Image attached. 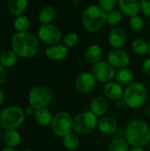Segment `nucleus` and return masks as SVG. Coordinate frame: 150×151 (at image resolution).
<instances>
[{
    "mask_svg": "<svg viewBox=\"0 0 150 151\" xmlns=\"http://www.w3.org/2000/svg\"><path fill=\"white\" fill-rule=\"evenodd\" d=\"M125 138L133 148H142L150 142V127L143 120L134 119L127 125Z\"/></svg>",
    "mask_w": 150,
    "mask_h": 151,
    "instance_id": "f257e3e1",
    "label": "nucleus"
},
{
    "mask_svg": "<svg viewBox=\"0 0 150 151\" xmlns=\"http://www.w3.org/2000/svg\"><path fill=\"white\" fill-rule=\"evenodd\" d=\"M11 47L17 56L21 58H31L39 50L37 38L30 33H16L12 36Z\"/></svg>",
    "mask_w": 150,
    "mask_h": 151,
    "instance_id": "f03ea898",
    "label": "nucleus"
},
{
    "mask_svg": "<svg viewBox=\"0 0 150 151\" xmlns=\"http://www.w3.org/2000/svg\"><path fill=\"white\" fill-rule=\"evenodd\" d=\"M82 24L84 27L89 32L99 31L105 22L106 12L99 6L95 4H91L86 7L82 12Z\"/></svg>",
    "mask_w": 150,
    "mask_h": 151,
    "instance_id": "7ed1b4c3",
    "label": "nucleus"
},
{
    "mask_svg": "<svg viewBox=\"0 0 150 151\" xmlns=\"http://www.w3.org/2000/svg\"><path fill=\"white\" fill-rule=\"evenodd\" d=\"M148 99L147 88L141 82H133L124 91L123 100L125 104L132 109L143 106Z\"/></svg>",
    "mask_w": 150,
    "mask_h": 151,
    "instance_id": "20e7f679",
    "label": "nucleus"
},
{
    "mask_svg": "<svg viewBox=\"0 0 150 151\" xmlns=\"http://www.w3.org/2000/svg\"><path fill=\"white\" fill-rule=\"evenodd\" d=\"M97 116L90 111H82L73 119V129L77 134H88L98 127Z\"/></svg>",
    "mask_w": 150,
    "mask_h": 151,
    "instance_id": "39448f33",
    "label": "nucleus"
},
{
    "mask_svg": "<svg viewBox=\"0 0 150 151\" xmlns=\"http://www.w3.org/2000/svg\"><path fill=\"white\" fill-rule=\"evenodd\" d=\"M25 112L19 106H9L4 108L0 113V121L4 128L15 130L24 121Z\"/></svg>",
    "mask_w": 150,
    "mask_h": 151,
    "instance_id": "423d86ee",
    "label": "nucleus"
},
{
    "mask_svg": "<svg viewBox=\"0 0 150 151\" xmlns=\"http://www.w3.org/2000/svg\"><path fill=\"white\" fill-rule=\"evenodd\" d=\"M54 98V94L50 88L43 85L34 87L28 95L29 105L35 110L45 108Z\"/></svg>",
    "mask_w": 150,
    "mask_h": 151,
    "instance_id": "0eeeda50",
    "label": "nucleus"
},
{
    "mask_svg": "<svg viewBox=\"0 0 150 151\" xmlns=\"http://www.w3.org/2000/svg\"><path fill=\"white\" fill-rule=\"evenodd\" d=\"M51 129L57 136L64 138L72 133L73 129V119L68 112L60 111L53 117Z\"/></svg>",
    "mask_w": 150,
    "mask_h": 151,
    "instance_id": "6e6552de",
    "label": "nucleus"
},
{
    "mask_svg": "<svg viewBox=\"0 0 150 151\" xmlns=\"http://www.w3.org/2000/svg\"><path fill=\"white\" fill-rule=\"evenodd\" d=\"M92 74L95 79L102 83H109L116 75L114 67L106 61H100L92 67Z\"/></svg>",
    "mask_w": 150,
    "mask_h": 151,
    "instance_id": "1a4fd4ad",
    "label": "nucleus"
},
{
    "mask_svg": "<svg viewBox=\"0 0 150 151\" xmlns=\"http://www.w3.org/2000/svg\"><path fill=\"white\" fill-rule=\"evenodd\" d=\"M38 35L40 40L44 43L54 45V44H57V42L60 41L62 33L60 29L55 25L45 24L40 27L38 31Z\"/></svg>",
    "mask_w": 150,
    "mask_h": 151,
    "instance_id": "9d476101",
    "label": "nucleus"
},
{
    "mask_svg": "<svg viewBox=\"0 0 150 151\" xmlns=\"http://www.w3.org/2000/svg\"><path fill=\"white\" fill-rule=\"evenodd\" d=\"M108 63L114 68L124 69L130 64V56L124 50L114 49L108 53Z\"/></svg>",
    "mask_w": 150,
    "mask_h": 151,
    "instance_id": "9b49d317",
    "label": "nucleus"
},
{
    "mask_svg": "<svg viewBox=\"0 0 150 151\" xmlns=\"http://www.w3.org/2000/svg\"><path fill=\"white\" fill-rule=\"evenodd\" d=\"M96 84V80L93 76L92 73L83 72L78 75L75 81V86L77 89L84 94L91 92Z\"/></svg>",
    "mask_w": 150,
    "mask_h": 151,
    "instance_id": "f8f14e48",
    "label": "nucleus"
},
{
    "mask_svg": "<svg viewBox=\"0 0 150 151\" xmlns=\"http://www.w3.org/2000/svg\"><path fill=\"white\" fill-rule=\"evenodd\" d=\"M118 5L120 12L130 18L138 16V13L141 11L140 2L136 0H119Z\"/></svg>",
    "mask_w": 150,
    "mask_h": 151,
    "instance_id": "ddd939ff",
    "label": "nucleus"
},
{
    "mask_svg": "<svg viewBox=\"0 0 150 151\" xmlns=\"http://www.w3.org/2000/svg\"><path fill=\"white\" fill-rule=\"evenodd\" d=\"M110 44L115 49H121L126 45V34L120 27L112 28L108 36Z\"/></svg>",
    "mask_w": 150,
    "mask_h": 151,
    "instance_id": "4468645a",
    "label": "nucleus"
},
{
    "mask_svg": "<svg viewBox=\"0 0 150 151\" xmlns=\"http://www.w3.org/2000/svg\"><path fill=\"white\" fill-rule=\"evenodd\" d=\"M46 56L54 61H59L65 59L67 55H68V50L67 47L65 46V44H54L50 45V47L47 48L46 51Z\"/></svg>",
    "mask_w": 150,
    "mask_h": 151,
    "instance_id": "2eb2a0df",
    "label": "nucleus"
},
{
    "mask_svg": "<svg viewBox=\"0 0 150 151\" xmlns=\"http://www.w3.org/2000/svg\"><path fill=\"white\" fill-rule=\"evenodd\" d=\"M118 127L116 119L111 116H103L98 121V129L103 134H112L115 133Z\"/></svg>",
    "mask_w": 150,
    "mask_h": 151,
    "instance_id": "dca6fc26",
    "label": "nucleus"
},
{
    "mask_svg": "<svg viewBox=\"0 0 150 151\" xmlns=\"http://www.w3.org/2000/svg\"><path fill=\"white\" fill-rule=\"evenodd\" d=\"M109 109V104L105 97L96 96L90 103V111H92L95 116L104 115Z\"/></svg>",
    "mask_w": 150,
    "mask_h": 151,
    "instance_id": "f3484780",
    "label": "nucleus"
},
{
    "mask_svg": "<svg viewBox=\"0 0 150 151\" xmlns=\"http://www.w3.org/2000/svg\"><path fill=\"white\" fill-rule=\"evenodd\" d=\"M104 95L107 98L111 100H119L124 96L122 87L116 81H111L104 86Z\"/></svg>",
    "mask_w": 150,
    "mask_h": 151,
    "instance_id": "a211bd4d",
    "label": "nucleus"
},
{
    "mask_svg": "<svg viewBox=\"0 0 150 151\" xmlns=\"http://www.w3.org/2000/svg\"><path fill=\"white\" fill-rule=\"evenodd\" d=\"M116 77V82L118 83L121 87L122 86H129L133 83L134 74L133 71L129 68H124L118 71V73L115 75Z\"/></svg>",
    "mask_w": 150,
    "mask_h": 151,
    "instance_id": "6ab92c4d",
    "label": "nucleus"
},
{
    "mask_svg": "<svg viewBox=\"0 0 150 151\" xmlns=\"http://www.w3.org/2000/svg\"><path fill=\"white\" fill-rule=\"evenodd\" d=\"M103 58V50L97 44L90 45L86 50V58L91 64H96L102 61Z\"/></svg>",
    "mask_w": 150,
    "mask_h": 151,
    "instance_id": "aec40b11",
    "label": "nucleus"
},
{
    "mask_svg": "<svg viewBox=\"0 0 150 151\" xmlns=\"http://www.w3.org/2000/svg\"><path fill=\"white\" fill-rule=\"evenodd\" d=\"M34 116L35 121L39 125L43 126V127L51 125L53 118H52V115H51L50 111L48 109H46V108L38 109V110L35 111Z\"/></svg>",
    "mask_w": 150,
    "mask_h": 151,
    "instance_id": "412c9836",
    "label": "nucleus"
},
{
    "mask_svg": "<svg viewBox=\"0 0 150 151\" xmlns=\"http://www.w3.org/2000/svg\"><path fill=\"white\" fill-rule=\"evenodd\" d=\"M27 6V2L25 0H10L8 2V9L13 15L19 16L22 14Z\"/></svg>",
    "mask_w": 150,
    "mask_h": 151,
    "instance_id": "4be33fe9",
    "label": "nucleus"
},
{
    "mask_svg": "<svg viewBox=\"0 0 150 151\" xmlns=\"http://www.w3.org/2000/svg\"><path fill=\"white\" fill-rule=\"evenodd\" d=\"M56 15V12L54 8L50 5H47L43 7L40 13H39V19L42 25L45 24H50V22L54 19Z\"/></svg>",
    "mask_w": 150,
    "mask_h": 151,
    "instance_id": "5701e85b",
    "label": "nucleus"
},
{
    "mask_svg": "<svg viewBox=\"0 0 150 151\" xmlns=\"http://www.w3.org/2000/svg\"><path fill=\"white\" fill-rule=\"evenodd\" d=\"M13 27L18 33H25L30 27V20L25 15L17 16L13 21Z\"/></svg>",
    "mask_w": 150,
    "mask_h": 151,
    "instance_id": "b1692460",
    "label": "nucleus"
},
{
    "mask_svg": "<svg viewBox=\"0 0 150 151\" xmlns=\"http://www.w3.org/2000/svg\"><path fill=\"white\" fill-rule=\"evenodd\" d=\"M132 50L135 54L144 56L149 53V43L143 39L137 38L132 42Z\"/></svg>",
    "mask_w": 150,
    "mask_h": 151,
    "instance_id": "393cba45",
    "label": "nucleus"
},
{
    "mask_svg": "<svg viewBox=\"0 0 150 151\" xmlns=\"http://www.w3.org/2000/svg\"><path fill=\"white\" fill-rule=\"evenodd\" d=\"M18 56L13 50H5L0 56V64L3 66L10 67L16 64Z\"/></svg>",
    "mask_w": 150,
    "mask_h": 151,
    "instance_id": "a878e982",
    "label": "nucleus"
},
{
    "mask_svg": "<svg viewBox=\"0 0 150 151\" xmlns=\"http://www.w3.org/2000/svg\"><path fill=\"white\" fill-rule=\"evenodd\" d=\"M4 142L8 147L15 148L20 142V135L16 130H9L4 135Z\"/></svg>",
    "mask_w": 150,
    "mask_h": 151,
    "instance_id": "bb28decb",
    "label": "nucleus"
},
{
    "mask_svg": "<svg viewBox=\"0 0 150 151\" xmlns=\"http://www.w3.org/2000/svg\"><path fill=\"white\" fill-rule=\"evenodd\" d=\"M63 144L64 146L69 150H76L80 144V140H79V137L75 134H67L66 136L64 137V140H63Z\"/></svg>",
    "mask_w": 150,
    "mask_h": 151,
    "instance_id": "cd10ccee",
    "label": "nucleus"
},
{
    "mask_svg": "<svg viewBox=\"0 0 150 151\" xmlns=\"http://www.w3.org/2000/svg\"><path fill=\"white\" fill-rule=\"evenodd\" d=\"M109 151H129V144L126 139L117 138L110 144Z\"/></svg>",
    "mask_w": 150,
    "mask_h": 151,
    "instance_id": "c85d7f7f",
    "label": "nucleus"
},
{
    "mask_svg": "<svg viewBox=\"0 0 150 151\" xmlns=\"http://www.w3.org/2000/svg\"><path fill=\"white\" fill-rule=\"evenodd\" d=\"M129 26L132 28L133 31L134 32H140L141 30H143L144 27H145V22L143 20V19L140 16H135V17H132L129 19Z\"/></svg>",
    "mask_w": 150,
    "mask_h": 151,
    "instance_id": "c756f323",
    "label": "nucleus"
},
{
    "mask_svg": "<svg viewBox=\"0 0 150 151\" xmlns=\"http://www.w3.org/2000/svg\"><path fill=\"white\" fill-rule=\"evenodd\" d=\"M106 19L107 22L111 25H117L122 19V13L120 11L113 10L109 12H106Z\"/></svg>",
    "mask_w": 150,
    "mask_h": 151,
    "instance_id": "7c9ffc66",
    "label": "nucleus"
},
{
    "mask_svg": "<svg viewBox=\"0 0 150 151\" xmlns=\"http://www.w3.org/2000/svg\"><path fill=\"white\" fill-rule=\"evenodd\" d=\"M78 42H79V36L76 33H73V32L67 34L64 38L65 46H66L68 48L74 47L75 45H77Z\"/></svg>",
    "mask_w": 150,
    "mask_h": 151,
    "instance_id": "2f4dec72",
    "label": "nucleus"
},
{
    "mask_svg": "<svg viewBox=\"0 0 150 151\" xmlns=\"http://www.w3.org/2000/svg\"><path fill=\"white\" fill-rule=\"evenodd\" d=\"M117 1L116 0H99L98 1V5L105 12H109L111 11L115 10V7L117 5Z\"/></svg>",
    "mask_w": 150,
    "mask_h": 151,
    "instance_id": "473e14b6",
    "label": "nucleus"
},
{
    "mask_svg": "<svg viewBox=\"0 0 150 151\" xmlns=\"http://www.w3.org/2000/svg\"><path fill=\"white\" fill-rule=\"evenodd\" d=\"M140 7L142 13L150 18V0H141L140 2Z\"/></svg>",
    "mask_w": 150,
    "mask_h": 151,
    "instance_id": "72a5a7b5",
    "label": "nucleus"
},
{
    "mask_svg": "<svg viewBox=\"0 0 150 151\" xmlns=\"http://www.w3.org/2000/svg\"><path fill=\"white\" fill-rule=\"evenodd\" d=\"M142 69L144 71V73L150 76V58H147L146 60H144L143 64H142Z\"/></svg>",
    "mask_w": 150,
    "mask_h": 151,
    "instance_id": "f704fd0d",
    "label": "nucleus"
},
{
    "mask_svg": "<svg viewBox=\"0 0 150 151\" xmlns=\"http://www.w3.org/2000/svg\"><path fill=\"white\" fill-rule=\"evenodd\" d=\"M4 81H5V72L4 66L0 64V84L3 83Z\"/></svg>",
    "mask_w": 150,
    "mask_h": 151,
    "instance_id": "c9c22d12",
    "label": "nucleus"
},
{
    "mask_svg": "<svg viewBox=\"0 0 150 151\" xmlns=\"http://www.w3.org/2000/svg\"><path fill=\"white\" fill-rule=\"evenodd\" d=\"M35 111H36V110H35L34 107H32L31 105H28V106H27V107H26V113H27V114H28V115L34 114Z\"/></svg>",
    "mask_w": 150,
    "mask_h": 151,
    "instance_id": "e433bc0d",
    "label": "nucleus"
},
{
    "mask_svg": "<svg viewBox=\"0 0 150 151\" xmlns=\"http://www.w3.org/2000/svg\"><path fill=\"white\" fill-rule=\"evenodd\" d=\"M4 101V95L3 91L0 89V105L3 104Z\"/></svg>",
    "mask_w": 150,
    "mask_h": 151,
    "instance_id": "4c0bfd02",
    "label": "nucleus"
},
{
    "mask_svg": "<svg viewBox=\"0 0 150 151\" xmlns=\"http://www.w3.org/2000/svg\"><path fill=\"white\" fill-rule=\"evenodd\" d=\"M2 151H19V150H16V149H14V148L7 147V148H4V149Z\"/></svg>",
    "mask_w": 150,
    "mask_h": 151,
    "instance_id": "58836bf2",
    "label": "nucleus"
},
{
    "mask_svg": "<svg viewBox=\"0 0 150 151\" xmlns=\"http://www.w3.org/2000/svg\"><path fill=\"white\" fill-rule=\"evenodd\" d=\"M129 151H146L144 149H142V148H133V149H132V150H130Z\"/></svg>",
    "mask_w": 150,
    "mask_h": 151,
    "instance_id": "ea45409f",
    "label": "nucleus"
},
{
    "mask_svg": "<svg viewBox=\"0 0 150 151\" xmlns=\"http://www.w3.org/2000/svg\"><path fill=\"white\" fill-rule=\"evenodd\" d=\"M145 114H146V115H149V116L150 115V106L149 108H147V110L145 111Z\"/></svg>",
    "mask_w": 150,
    "mask_h": 151,
    "instance_id": "a19ab883",
    "label": "nucleus"
},
{
    "mask_svg": "<svg viewBox=\"0 0 150 151\" xmlns=\"http://www.w3.org/2000/svg\"><path fill=\"white\" fill-rule=\"evenodd\" d=\"M72 4H80V1H79V2H78V1H77V2H72Z\"/></svg>",
    "mask_w": 150,
    "mask_h": 151,
    "instance_id": "79ce46f5",
    "label": "nucleus"
},
{
    "mask_svg": "<svg viewBox=\"0 0 150 151\" xmlns=\"http://www.w3.org/2000/svg\"><path fill=\"white\" fill-rule=\"evenodd\" d=\"M149 54L150 55V42L149 43Z\"/></svg>",
    "mask_w": 150,
    "mask_h": 151,
    "instance_id": "37998d69",
    "label": "nucleus"
},
{
    "mask_svg": "<svg viewBox=\"0 0 150 151\" xmlns=\"http://www.w3.org/2000/svg\"><path fill=\"white\" fill-rule=\"evenodd\" d=\"M24 151H33V150H24Z\"/></svg>",
    "mask_w": 150,
    "mask_h": 151,
    "instance_id": "c03bdc74",
    "label": "nucleus"
},
{
    "mask_svg": "<svg viewBox=\"0 0 150 151\" xmlns=\"http://www.w3.org/2000/svg\"><path fill=\"white\" fill-rule=\"evenodd\" d=\"M1 126H2V125H1V121H0V127H1Z\"/></svg>",
    "mask_w": 150,
    "mask_h": 151,
    "instance_id": "a18cd8bd",
    "label": "nucleus"
},
{
    "mask_svg": "<svg viewBox=\"0 0 150 151\" xmlns=\"http://www.w3.org/2000/svg\"><path fill=\"white\" fill-rule=\"evenodd\" d=\"M149 25H150V21H149Z\"/></svg>",
    "mask_w": 150,
    "mask_h": 151,
    "instance_id": "49530a36",
    "label": "nucleus"
},
{
    "mask_svg": "<svg viewBox=\"0 0 150 151\" xmlns=\"http://www.w3.org/2000/svg\"><path fill=\"white\" fill-rule=\"evenodd\" d=\"M149 146H150V142H149Z\"/></svg>",
    "mask_w": 150,
    "mask_h": 151,
    "instance_id": "de8ad7c7",
    "label": "nucleus"
},
{
    "mask_svg": "<svg viewBox=\"0 0 150 151\" xmlns=\"http://www.w3.org/2000/svg\"><path fill=\"white\" fill-rule=\"evenodd\" d=\"M0 56H1V55H0Z\"/></svg>",
    "mask_w": 150,
    "mask_h": 151,
    "instance_id": "09e8293b",
    "label": "nucleus"
}]
</instances>
